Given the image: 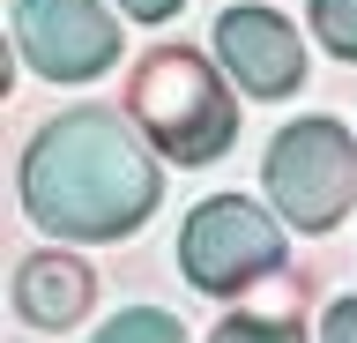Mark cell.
I'll return each mask as SVG.
<instances>
[{
	"label": "cell",
	"mask_w": 357,
	"mask_h": 343,
	"mask_svg": "<svg viewBox=\"0 0 357 343\" xmlns=\"http://www.w3.org/2000/svg\"><path fill=\"white\" fill-rule=\"evenodd\" d=\"M15 45L52 82H89L119 60V23L97 0H15Z\"/></svg>",
	"instance_id": "5b68a950"
},
{
	"label": "cell",
	"mask_w": 357,
	"mask_h": 343,
	"mask_svg": "<svg viewBox=\"0 0 357 343\" xmlns=\"http://www.w3.org/2000/svg\"><path fill=\"white\" fill-rule=\"evenodd\" d=\"M22 202L52 239H119L156 209V157L142 149L134 119L82 105L30 135Z\"/></svg>",
	"instance_id": "6da1fadb"
},
{
	"label": "cell",
	"mask_w": 357,
	"mask_h": 343,
	"mask_svg": "<svg viewBox=\"0 0 357 343\" xmlns=\"http://www.w3.org/2000/svg\"><path fill=\"white\" fill-rule=\"evenodd\" d=\"M208 343H305L298 336V321H261V314H231Z\"/></svg>",
	"instance_id": "30bf717a"
},
{
	"label": "cell",
	"mask_w": 357,
	"mask_h": 343,
	"mask_svg": "<svg viewBox=\"0 0 357 343\" xmlns=\"http://www.w3.org/2000/svg\"><path fill=\"white\" fill-rule=\"evenodd\" d=\"M320 343H357V298H335L328 306V336Z\"/></svg>",
	"instance_id": "8fae6325"
},
{
	"label": "cell",
	"mask_w": 357,
	"mask_h": 343,
	"mask_svg": "<svg viewBox=\"0 0 357 343\" xmlns=\"http://www.w3.org/2000/svg\"><path fill=\"white\" fill-rule=\"evenodd\" d=\"M268 194L298 231H328L350 217L357 202V142L335 127V119H290L283 135L268 142L261 164Z\"/></svg>",
	"instance_id": "3957f363"
},
{
	"label": "cell",
	"mask_w": 357,
	"mask_h": 343,
	"mask_svg": "<svg viewBox=\"0 0 357 343\" xmlns=\"http://www.w3.org/2000/svg\"><path fill=\"white\" fill-rule=\"evenodd\" d=\"M97 343H186V328L172 314H156V306H127V314H112L97 328Z\"/></svg>",
	"instance_id": "ba28073f"
},
{
	"label": "cell",
	"mask_w": 357,
	"mask_h": 343,
	"mask_svg": "<svg viewBox=\"0 0 357 343\" xmlns=\"http://www.w3.org/2000/svg\"><path fill=\"white\" fill-rule=\"evenodd\" d=\"M283 261V231L268 217L261 202H245V194H216V202H201L178 231V269L194 276L201 291H245L253 276H268Z\"/></svg>",
	"instance_id": "277c9868"
},
{
	"label": "cell",
	"mask_w": 357,
	"mask_h": 343,
	"mask_svg": "<svg viewBox=\"0 0 357 343\" xmlns=\"http://www.w3.org/2000/svg\"><path fill=\"white\" fill-rule=\"evenodd\" d=\"M119 8H127L134 23H164V15H172V8H178V0H119Z\"/></svg>",
	"instance_id": "7c38bea8"
},
{
	"label": "cell",
	"mask_w": 357,
	"mask_h": 343,
	"mask_svg": "<svg viewBox=\"0 0 357 343\" xmlns=\"http://www.w3.org/2000/svg\"><path fill=\"white\" fill-rule=\"evenodd\" d=\"M216 60L223 75H238L245 97H283L305 82V45H298V30L275 15V8H223L216 15Z\"/></svg>",
	"instance_id": "8992f818"
},
{
	"label": "cell",
	"mask_w": 357,
	"mask_h": 343,
	"mask_svg": "<svg viewBox=\"0 0 357 343\" xmlns=\"http://www.w3.org/2000/svg\"><path fill=\"white\" fill-rule=\"evenodd\" d=\"M127 119L164 149L172 164H208L231 149L238 135V105L223 90V75L186 45H164L134 68V90H127Z\"/></svg>",
	"instance_id": "7a4b0ae2"
},
{
	"label": "cell",
	"mask_w": 357,
	"mask_h": 343,
	"mask_svg": "<svg viewBox=\"0 0 357 343\" xmlns=\"http://www.w3.org/2000/svg\"><path fill=\"white\" fill-rule=\"evenodd\" d=\"M89 269L75 261V254H30L15 269V314L22 321H38V328H75V321L89 314Z\"/></svg>",
	"instance_id": "52a82bcc"
},
{
	"label": "cell",
	"mask_w": 357,
	"mask_h": 343,
	"mask_svg": "<svg viewBox=\"0 0 357 343\" xmlns=\"http://www.w3.org/2000/svg\"><path fill=\"white\" fill-rule=\"evenodd\" d=\"M312 30H320V45L357 60V0H312Z\"/></svg>",
	"instance_id": "9c48e42d"
}]
</instances>
